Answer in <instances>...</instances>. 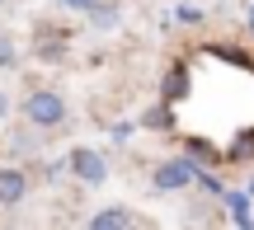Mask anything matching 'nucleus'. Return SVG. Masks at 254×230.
Masks as SVG:
<instances>
[{
	"label": "nucleus",
	"instance_id": "1",
	"mask_svg": "<svg viewBox=\"0 0 254 230\" xmlns=\"http://www.w3.org/2000/svg\"><path fill=\"white\" fill-rule=\"evenodd\" d=\"M24 118H28V127H38V132H57L66 122L62 94H57V90H33L24 99Z\"/></svg>",
	"mask_w": 254,
	"mask_h": 230
},
{
	"label": "nucleus",
	"instance_id": "2",
	"mask_svg": "<svg viewBox=\"0 0 254 230\" xmlns=\"http://www.w3.org/2000/svg\"><path fill=\"white\" fill-rule=\"evenodd\" d=\"M193 174H198V165H193L189 155L165 160V165H155V193H179V188L193 184Z\"/></svg>",
	"mask_w": 254,
	"mask_h": 230
},
{
	"label": "nucleus",
	"instance_id": "3",
	"mask_svg": "<svg viewBox=\"0 0 254 230\" xmlns=\"http://www.w3.org/2000/svg\"><path fill=\"white\" fill-rule=\"evenodd\" d=\"M28 197V174L19 165H0V212H14Z\"/></svg>",
	"mask_w": 254,
	"mask_h": 230
},
{
	"label": "nucleus",
	"instance_id": "4",
	"mask_svg": "<svg viewBox=\"0 0 254 230\" xmlns=\"http://www.w3.org/2000/svg\"><path fill=\"white\" fill-rule=\"evenodd\" d=\"M66 165H71V174L75 179H80V184H104V179H109V165H104V155H99V150H71V160H66Z\"/></svg>",
	"mask_w": 254,
	"mask_h": 230
},
{
	"label": "nucleus",
	"instance_id": "5",
	"mask_svg": "<svg viewBox=\"0 0 254 230\" xmlns=\"http://www.w3.org/2000/svg\"><path fill=\"white\" fill-rule=\"evenodd\" d=\"M90 226L94 230H123V226H132V212L127 207H104V212L90 216Z\"/></svg>",
	"mask_w": 254,
	"mask_h": 230
},
{
	"label": "nucleus",
	"instance_id": "6",
	"mask_svg": "<svg viewBox=\"0 0 254 230\" xmlns=\"http://www.w3.org/2000/svg\"><path fill=\"white\" fill-rule=\"evenodd\" d=\"M226 212H231V221H236V226H254L250 193H236V188H231V193H226Z\"/></svg>",
	"mask_w": 254,
	"mask_h": 230
},
{
	"label": "nucleus",
	"instance_id": "7",
	"mask_svg": "<svg viewBox=\"0 0 254 230\" xmlns=\"http://www.w3.org/2000/svg\"><path fill=\"white\" fill-rule=\"evenodd\" d=\"M85 14H90V24H94V28H113V24H118V9H113V5H99V0H94Z\"/></svg>",
	"mask_w": 254,
	"mask_h": 230
},
{
	"label": "nucleus",
	"instance_id": "8",
	"mask_svg": "<svg viewBox=\"0 0 254 230\" xmlns=\"http://www.w3.org/2000/svg\"><path fill=\"white\" fill-rule=\"evenodd\" d=\"M184 85H189V71L174 66V71L165 75V99H184Z\"/></svg>",
	"mask_w": 254,
	"mask_h": 230
},
{
	"label": "nucleus",
	"instance_id": "9",
	"mask_svg": "<svg viewBox=\"0 0 254 230\" xmlns=\"http://www.w3.org/2000/svg\"><path fill=\"white\" fill-rule=\"evenodd\" d=\"M19 61V52H14V38L5 33V28H0V66H14Z\"/></svg>",
	"mask_w": 254,
	"mask_h": 230
},
{
	"label": "nucleus",
	"instance_id": "10",
	"mask_svg": "<svg viewBox=\"0 0 254 230\" xmlns=\"http://www.w3.org/2000/svg\"><path fill=\"white\" fill-rule=\"evenodd\" d=\"M174 19H179V24H202L207 14H202L198 5H179V9H174Z\"/></svg>",
	"mask_w": 254,
	"mask_h": 230
},
{
	"label": "nucleus",
	"instance_id": "11",
	"mask_svg": "<svg viewBox=\"0 0 254 230\" xmlns=\"http://www.w3.org/2000/svg\"><path fill=\"white\" fill-rule=\"evenodd\" d=\"M109 132H113V141H127V137H132V132H136V122H113Z\"/></svg>",
	"mask_w": 254,
	"mask_h": 230
},
{
	"label": "nucleus",
	"instance_id": "12",
	"mask_svg": "<svg viewBox=\"0 0 254 230\" xmlns=\"http://www.w3.org/2000/svg\"><path fill=\"white\" fill-rule=\"evenodd\" d=\"M62 5H66V9H75V14H85V9H90L94 0H62Z\"/></svg>",
	"mask_w": 254,
	"mask_h": 230
},
{
	"label": "nucleus",
	"instance_id": "13",
	"mask_svg": "<svg viewBox=\"0 0 254 230\" xmlns=\"http://www.w3.org/2000/svg\"><path fill=\"white\" fill-rule=\"evenodd\" d=\"M5 113H9V99H5V90H0V118H5Z\"/></svg>",
	"mask_w": 254,
	"mask_h": 230
},
{
	"label": "nucleus",
	"instance_id": "14",
	"mask_svg": "<svg viewBox=\"0 0 254 230\" xmlns=\"http://www.w3.org/2000/svg\"><path fill=\"white\" fill-rule=\"evenodd\" d=\"M250 28H254V14H250Z\"/></svg>",
	"mask_w": 254,
	"mask_h": 230
}]
</instances>
